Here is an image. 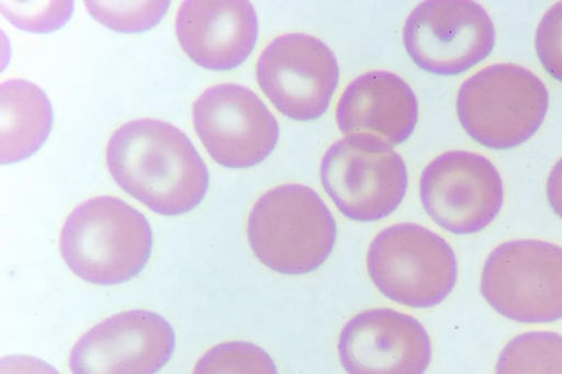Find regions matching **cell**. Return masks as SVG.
Instances as JSON below:
<instances>
[{"label": "cell", "instance_id": "14", "mask_svg": "<svg viewBox=\"0 0 562 374\" xmlns=\"http://www.w3.org/2000/svg\"><path fill=\"white\" fill-rule=\"evenodd\" d=\"M176 33L183 52L195 64L229 70L252 52L258 20L249 1L186 0L177 12Z\"/></svg>", "mask_w": 562, "mask_h": 374}, {"label": "cell", "instance_id": "10", "mask_svg": "<svg viewBox=\"0 0 562 374\" xmlns=\"http://www.w3.org/2000/svg\"><path fill=\"white\" fill-rule=\"evenodd\" d=\"M256 77L277 110L295 121L321 117L327 110L339 79L331 49L304 33L276 37L261 52Z\"/></svg>", "mask_w": 562, "mask_h": 374}, {"label": "cell", "instance_id": "4", "mask_svg": "<svg viewBox=\"0 0 562 374\" xmlns=\"http://www.w3.org/2000/svg\"><path fill=\"white\" fill-rule=\"evenodd\" d=\"M456 106L459 122L472 139L487 148L509 149L539 129L548 111L549 93L531 70L498 63L462 82Z\"/></svg>", "mask_w": 562, "mask_h": 374}, {"label": "cell", "instance_id": "5", "mask_svg": "<svg viewBox=\"0 0 562 374\" xmlns=\"http://www.w3.org/2000/svg\"><path fill=\"white\" fill-rule=\"evenodd\" d=\"M367 270L385 297L413 308H429L443 302L458 276L450 245L414 223L381 230L369 246Z\"/></svg>", "mask_w": 562, "mask_h": 374}, {"label": "cell", "instance_id": "6", "mask_svg": "<svg viewBox=\"0 0 562 374\" xmlns=\"http://www.w3.org/2000/svg\"><path fill=\"white\" fill-rule=\"evenodd\" d=\"M319 174L337 208L357 222L389 216L408 185L403 158L384 139L364 133L346 135L328 147Z\"/></svg>", "mask_w": 562, "mask_h": 374}, {"label": "cell", "instance_id": "9", "mask_svg": "<svg viewBox=\"0 0 562 374\" xmlns=\"http://www.w3.org/2000/svg\"><path fill=\"white\" fill-rule=\"evenodd\" d=\"M419 195L425 212L438 226L465 235L482 230L495 219L504 189L490 159L472 151L450 150L424 168Z\"/></svg>", "mask_w": 562, "mask_h": 374}, {"label": "cell", "instance_id": "17", "mask_svg": "<svg viewBox=\"0 0 562 374\" xmlns=\"http://www.w3.org/2000/svg\"><path fill=\"white\" fill-rule=\"evenodd\" d=\"M496 373H562V336L530 331L509 341L502 350Z\"/></svg>", "mask_w": 562, "mask_h": 374}, {"label": "cell", "instance_id": "3", "mask_svg": "<svg viewBox=\"0 0 562 374\" xmlns=\"http://www.w3.org/2000/svg\"><path fill=\"white\" fill-rule=\"evenodd\" d=\"M336 222L321 196L303 184L274 186L254 204L247 224L250 248L269 269L300 275L329 257Z\"/></svg>", "mask_w": 562, "mask_h": 374}, {"label": "cell", "instance_id": "13", "mask_svg": "<svg viewBox=\"0 0 562 374\" xmlns=\"http://www.w3.org/2000/svg\"><path fill=\"white\" fill-rule=\"evenodd\" d=\"M338 353L342 367L351 374H422L431 360V343L413 316L373 308L344 326Z\"/></svg>", "mask_w": 562, "mask_h": 374}, {"label": "cell", "instance_id": "2", "mask_svg": "<svg viewBox=\"0 0 562 374\" xmlns=\"http://www.w3.org/2000/svg\"><path fill=\"white\" fill-rule=\"evenodd\" d=\"M153 247L146 217L110 195L89 199L67 216L59 235L60 254L80 279L113 285L136 276Z\"/></svg>", "mask_w": 562, "mask_h": 374}, {"label": "cell", "instance_id": "20", "mask_svg": "<svg viewBox=\"0 0 562 374\" xmlns=\"http://www.w3.org/2000/svg\"><path fill=\"white\" fill-rule=\"evenodd\" d=\"M1 11L10 22L23 30L46 33L60 27L71 16L72 1L22 2L2 1Z\"/></svg>", "mask_w": 562, "mask_h": 374}, {"label": "cell", "instance_id": "15", "mask_svg": "<svg viewBox=\"0 0 562 374\" xmlns=\"http://www.w3.org/2000/svg\"><path fill=\"white\" fill-rule=\"evenodd\" d=\"M336 122L346 134H372L391 145L405 141L418 120L417 98L397 75L372 70L353 79L336 106Z\"/></svg>", "mask_w": 562, "mask_h": 374}, {"label": "cell", "instance_id": "19", "mask_svg": "<svg viewBox=\"0 0 562 374\" xmlns=\"http://www.w3.org/2000/svg\"><path fill=\"white\" fill-rule=\"evenodd\" d=\"M193 373H277L261 348L244 341L216 344L198 361Z\"/></svg>", "mask_w": 562, "mask_h": 374}, {"label": "cell", "instance_id": "18", "mask_svg": "<svg viewBox=\"0 0 562 374\" xmlns=\"http://www.w3.org/2000/svg\"><path fill=\"white\" fill-rule=\"evenodd\" d=\"M170 1H85L89 13L104 26L126 33L147 31L165 15Z\"/></svg>", "mask_w": 562, "mask_h": 374}, {"label": "cell", "instance_id": "1", "mask_svg": "<svg viewBox=\"0 0 562 374\" xmlns=\"http://www.w3.org/2000/svg\"><path fill=\"white\" fill-rule=\"evenodd\" d=\"M105 160L117 185L160 215L190 212L207 191V167L192 141L161 120L121 125L108 140Z\"/></svg>", "mask_w": 562, "mask_h": 374}, {"label": "cell", "instance_id": "7", "mask_svg": "<svg viewBox=\"0 0 562 374\" xmlns=\"http://www.w3.org/2000/svg\"><path fill=\"white\" fill-rule=\"evenodd\" d=\"M481 293L502 316L525 324L562 318V247L533 239L509 240L486 258Z\"/></svg>", "mask_w": 562, "mask_h": 374}, {"label": "cell", "instance_id": "12", "mask_svg": "<svg viewBox=\"0 0 562 374\" xmlns=\"http://www.w3.org/2000/svg\"><path fill=\"white\" fill-rule=\"evenodd\" d=\"M176 337L160 315L133 309L113 315L85 332L69 354L77 374H148L171 358Z\"/></svg>", "mask_w": 562, "mask_h": 374}, {"label": "cell", "instance_id": "8", "mask_svg": "<svg viewBox=\"0 0 562 374\" xmlns=\"http://www.w3.org/2000/svg\"><path fill=\"white\" fill-rule=\"evenodd\" d=\"M495 38L491 16L470 0L423 1L403 29L404 46L412 60L441 76L462 73L485 59Z\"/></svg>", "mask_w": 562, "mask_h": 374}, {"label": "cell", "instance_id": "21", "mask_svg": "<svg viewBox=\"0 0 562 374\" xmlns=\"http://www.w3.org/2000/svg\"><path fill=\"white\" fill-rule=\"evenodd\" d=\"M535 46L546 71L562 82V1L542 15L536 30Z\"/></svg>", "mask_w": 562, "mask_h": 374}, {"label": "cell", "instance_id": "16", "mask_svg": "<svg viewBox=\"0 0 562 374\" xmlns=\"http://www.w3.org/2000/svg\"><path fill=\"white\" fill-rule=\"evenodd\" d=\"M53 123L52 105L44 91L24 79L0 86V161L29 158L47 139Z\"/></svg>", "mask_w": 562, "mask_h": 374}, {"label": "cell", "instance_id": "11", "mask_svg": "<svg viewBox=\"0 0 562 374\" xmlns=\"http://www.w3.org/2000/svg\"><path fill=\"white\" fill-rule=\"evenodd\" d=\"M196 135L221 166L249 168L266 159L279 139L273 114L249 88L220 83L207 88L192 105Z\"/></svg>", "mask_w": 562, "mask_h": 374}, {"label": "cell", "instance_id": "22", "mask_svg": "<svg viewBox=\"0 0 562 374\" xmlns=\"http://www.w3.org/2000/svg\"><path fill=\"white\" fill-rule=\"evenodd\" d=\"M547 197L554 213L562 218V158L555 162L548 175Z\"/></svg>", "mask_w": 562, "mask_h": 374}]
</instances>
